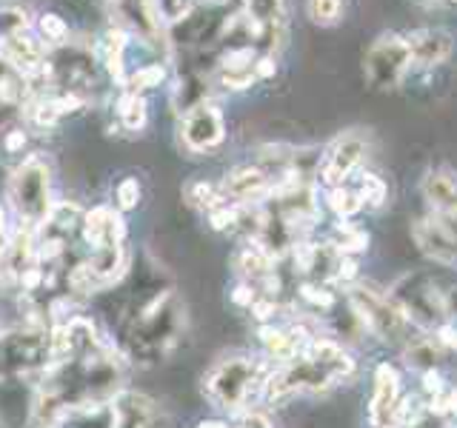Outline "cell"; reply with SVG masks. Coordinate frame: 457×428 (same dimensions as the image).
<instances>
[{"label": "cell", "instance_id": "obj_1", "mask_svg": "<svg viewBox=\"0 0 457 428\" xmlns=\"http://www.w3.org/2000/svg\"><path fill=\"white\" fill-rule=\"evenodd\" d=\"M180 325H183V309L178 303V297L171 292L157 294L129 323L123 349L135 363H157L161 357H166L175 349Z\"/></svg>", "mask_w": 457, "mask_h": 428}, {"label": "cell", "instance_id": "obj_2", "mask_svg": "<svg viewBox=\"0 0 457 428\" xmlns=\"http://www.w3.org/2000/svg\"><path fill=\"white\" fill-rule=\"evenodd\" d=\"M266 380L269 377L263 374V366L252 357H226V360L214 363L204 377V394L212 406L237 411L249 403L257 389H263Z\"/></svg>", "mask_w": 457, "mask_h": 428}, {"label": "cell", "instance_id": "obj_3", "mask_svg": "<svg viewBox=\"0 0 457 428\" xmlns=\"http://www.w3.org/2000/svg\"><path fill=\"white\" fill-rule=\"evenodd\" d=\"M392 300L414 325H423V328H435V325L440 328L443 320L452 317L449 294L443 292L440 283L432 275H426V271L397 280Z\"/></svg>", "mask_w": 457, "mask_h": 428}, {"label": "cell", "instance_id": "obj_4", "mask_svg": "<svg viewBox=\"0 0 457 428\" xmlns=\"http://www.w3.org/2000/svg\"><path fill=\"white\" fill-rule=\"evenodd\" d=\"M349 306L354 311V317L361 320L371 334L386 340V342H411V320L406 317L395 300L383 297L375 289L366 285H354L349 292Z\"/></svg>", "mask_w": 457, "mask_h": 428}, {"label": "cell", "instance_id": "obj_5", "mask_svg": "<svg viewBox=\"0 0 457 428\" xmlns=\"http://www.w3.org/2000/svg\"><path fill=\"white\" fill-rule=\"evenodd\" d=\"M9 197L14 211L26 220L29 228L43 226L49 218L52 200H49V169L40 157H26V160L14 169L9 183Z\"/></svg>", "mask_w": 457, "mask_h": 428}, {"label": "cell", "instance_id": "obj_6", "mask_svg": "<svg viewBox=\"0 0 457 428\" xmlns=\"http://www.w3.org/2000/svg\"><path fill=\"white\" fill-rule=\"evenodd\" d=\"M49 360H52L49 334L32 332V328L0 334V377L26 374V371L46 366Z\"/></svg>", "mask_w": 457, "mask_h": 428}, {"label": "cell", "instance_id": "obj_7", "mask_svg": "<svg viewBox=\"0 0 457 428\" xmlns=\"http://www.w3.org/2000/svg\"><path fill=\"white\" fill-rule=\"evenodd\" d=\"M411 63L406 37L383 35L366 54V80L378 89H392Z\"/></svg>", "mask_w": 457, "mask_h": 428}, {"label": "cell", "instance_id": "obj_8", "mask_svg": "<svg viewBox=\"0 0 457 428\" xmlns=\"http://www.w3.org/2000/svg\"><path fill=\"white\" fill-rule=\"evenodd\" d=\"M112 428H161L163 411L152 397L140 391H118L109 399Z\"/></svg>", "mask_w": 457, "mask_h": 428}, {"label": "cell", "instance_id": "obj_9", "mask_svg": "<svg viewBox=\"0 0 457 428\" xmlns=\"http://www.w3.org/2000/svg\"><path fill=\"white\" fill-rule=\"evenodd\" d=\"M183 140L192 152H209L223 140V118L212 103H197L183 118Z\"/></svg>", "mask_w": 457, "mask_h": 428}, {"label": "cell", "instance_id": "obj_10", "mask_svg": "<svg viewBox=\"0 0 457 428\" xmlns=\"http://www.w3.org/2000/svg\"><path fill=\"white\" fill-rule=\"evenodd\" d=\"M366 154V140L361 135H343L332 143V149L326 152V160L320 166V180L326 185H340L352 171L357 169V163L363 160Z\"/></svg>", "mask_w": 457, "mask_h": 428}, {"label": "cell", "instance_id": "obj_11", "mask_svg": "<svg viewBox=\"0 0 457 428\" xmlns=\"http://www.w3.org/2000/svg\"><path fill=\"white\" fill-rule=\"evenodd\" d=\"M37 263V246L32 240V228H21V232H14V237L9 243L0 246V280L4 283H18L23 280V275L29 268Z\"/></svg>", "mask_w": 457, "mask_h": 428}, {"label": "cell", "instance_id": "obj_12", "mask_svg": "<svg viewBox=\"0 0 457 428\" xmlns=\"http://www.w3.org/2000/svg\"><path fill=\"white\" fill-rule=\"evenodd\" d=\"M411 235L428 260H435L440 266L457 263V240L440 220H414Z\"/></svg>", "mask_w": 457, "mask_h": 428}, {"label": "cell", "instance_id": "obj_13", "mask_svg": "<svg viewBox=\"0 0 457 428\" xmlns=\"http://www.w3.org/2000/svg\"><path fill=\"white\" fill-rule=\"evenodd\" d=\"M397 394H400V377L389 363H380L375 371V397L369 406V420L375 428L395 425V408H397Z\"/></svg>", "mask_w": 457, "mask_h": 428}, {"label": "cell", "instance_id": "obj_14", "mask_svg": "<svg viewBox=\"0 0 457 428\" xmlns=\"http://www.w3.org/2000/svg\"><path fill=\"white\" fill-rule=\"evenodd\" d=\"M275 185H271L269 171L261 166H240L232 175H226L223 180V200H235V203H249V200H257L269 194Z\"/></svg>", "mask_w": 457, "mask_h": 428}, {"label": "cell", "instance_id": "obj_15", "mask_svg": "<svg viewBox=\"0 0 457 428\" xmlns=\"http://www.w3.org/2000/svg\"><path fill=\"white\" fill-rule=\"evenodd\" d=\"M406 43L411 52V63H423V66L443 63L452 52V37L443 29H420V32L409 35Z\"/></svg>", "mask_w": 457, "mask_h": 428}, {"label": "cell", "instance_id": "obj_16", "mask_svg": "<svg viewBox=\"0 0 457 428\" xmlns=\"http://www.w3.org/2000/svg\"><path fill=\"white\" fill-rule=\"evenodd\" d=\"M0 63H9L14 69L26 71V75H32V71H46L40 46L32 37H23V35L0 37Z\"/></svg>", "mask_w": 457, "mask_h": 428}, {"label": "cell", "instance_id": "obj_17", "mask_svg": "<svg viewBox=\"0 0 457 428\" xmlns=\"http://www.w3.org/2000/svg\"><path fill=\"white\" fill-rule=\"evenodd\" d=\"M95 280L100 283V289L109 283H114L126 268V254H123V243H106V246L92 249V257L86 260Z\"/></svg>", "mask_w": 457, "mask_h": 428}, {"label": "cell", "instance_id": "obj_18", "mask_svg": "<svg viewBox=\"0 0 457 428\" xmlns=\"http://www.w3.org/2000/svg\"><path fill=\"white\" fill-rule=\"evenodd\" d=\"M237 268L249 277H266L275 271V257L257 246V243H249V246L237 251Z\"/></svg>", "mask_w": 457, "mask_h": 428}, {"label": "cell", "instance_id": "obj_19", "mask_svg": "<svg viewBox=\"0 0 457 428\" xmlns=\"http://www.w3.org/2000/svg\"><path fill=\"white\" fill-rule=\"evenodd\" d=\"M123 54H126V35L120 29H109L100 37V61L109 69V75L120 78L123 75Z\"/></svg>", "mask_w": 457, "mask_h": 428}, {"label": "cell", "instance_id": "obj_20", "mask_svg": "<svg viewBox=\"0 0 457 428\" xmlns=\"http://www.w3.org/2000/svg\"><path fill=\"white\" fill-rule=\"evenodd\" d=\"M118 118H120L123 128H129V132H140V128L146 126V103H143V97L135 95V92H129L120 100Z\"/></svg>", "mask_w": 457, "mask_h": 428}, {"label": "cell", "instance_id": "obj_21", "mask_svg": "<svg viewBox=\"0 0 457 428\" xmlns=\"http://www.w3.org/2000/svg\"><path fill=\"white\" fill-rule=\"evenodd\" d=\"M440 354H443L440 351V340H435V337H418V340H411L409 349H406L409 363L420 366V368L435 366L440 360Z\"/></svg>", "mask_w": 457, "mask_h": 428}, {"label": "cell", "instance_id": "obj_22", "mask_svg": "<svg viewBox=\"0 0 457 428\" xmlns=\"http://www.w3.org/2000/svg\"><path fill=\"white\" fill-rule=\"evenodd\" d=\"M183 194H186V203H189V206L209 209V211H212L214 206H220L218 200H223V197H218V189H214V185L206 183V180H192V183H186Z\"/></svg>", "mask_w": 457, "mask_h": 428}, {"label": "cell", "instance_id": "obj_23", "mask_svg": "<svg viewBox=\"0 0 457 428\" xmlns=\"http://www.w3.org/2000/svg\"><path fill=\"white\" fill-rule=\"evenodd\" d=\"M328 206H332V211L337 214V218H352L354 211H361L363 200H361V194L343 189V185H335V189L328 192Z\"/></svg>", "mask_w": 457, "mask_h": 428}, {"label": "cell", "instance_id": "obj_24", "mask_svg": "<svg viewBox=\"0 0 457 428\" xmlns=\"http://www.w3.org/2000/svg\"><path fill=\"white\" fill-rule=\"evenodd\" d=\"M140 180L137 177H123L118 185H114V203H118L120 211H132L140 203Z\"/></svg>", "mask_w": 457, "mask_h": 428}, {"label": "cell", "instance_id": "obj_25", "mask_svg": "<svg viewBox=\"0 0 457 428\" xmlns=\"http://www.w3.org/2000/svg\"><path fill=\"white\" fill-rule=\"evenodd\" d=\"M309 9V18L320 26H332L340 18V9H343V0H309L306 4Z\"/></svg>", "mask_w": 457, "mask_h": 428}, {"label": "cell", "instance_id": "obj_26", "mask_svg": "<svg viewBox=\"0 0 457 428\" xmlns=\"http://www.w3.org/2000/svg\"><path fill=\"white\" fill-rule=\"evenodd\" d=\"M163 80V66L154 63V66H146V69H137V75H132L129 80V92H140V89H154V86H161Z\"/></svg>", "mask_w": 457, "mask_h": 428}, {"label": "cell", "instance_id": "obj_27", "mask_svg": "<svg viewBox=\"0 0 457 428\" xmlns=\"http://www.w3.org/2000/svg\"><path fill=\"white\" fill-rule=\"evenodd\" d=\"M361 200L363 203H369L371 209H378L383 206V200H386V183L375 175H363L361 177Z\"/></svg>", "mask_w": 457, "mask_h": 428}, {"label": "cell", "instance_id": "obj_28", "mask_svg": "<svg viewBox=\"0 0 457 428\" xmlns=\"http://www.w3.org/2000/svg\"><path fill=\"white\" fill-rule=\"evenodd\" d=\"M26 29V12L21 9H0V35H21Z\"/></svg>", "mask_w": 457, "mask_h": 428}, {"label": "cell", "instance_id": "obj_29", "mask_svg": "<svg viewBox=\"0 0 457 428\" xmlns=\"http://www.w3.org/2000/svg\"><path fill=\"white\" fill-rule=\"evenodd\" d=\"M40 32H43V37H46V40L61 43L69 35V26H66V21L61 18V14H43V18H40Z\"/></svg>", "mask_w": 457, "mask_h": 428}, {"label": "cell", "instance_id": "obj_30", "mask_svg": "<svg viewBox=\"0 0 457 428\" xmlns=\"http://www.w3.org/2000/svg\"><path fill=\"white\" fill-rule=\"evenodd\" d=\"M32 118L37 126H54L63 118V111L57 109V100H37V103L32 106Z\"/></svg>", "mask_w": 457, "mask_h": 428}, {"label": "cell", "instance_id": "obj_31", "mask_svg": "<svg viewBox=\"0 0 457 428\" xmlns=\"http://www.w3.org/2000/svg\"><path fill=\"white\" fill-rule=\"evenodd\" d=\"M300 297H303L306 303L314 306V309H332V303H335V297L328 294L326 289H320L318 283H303V285H300Z\"/></svg>", "mask_w": 457, "mask_h": 428}, {"label": "cell", "instance_id": "obj_32", "mask_svg": "<svg viewBox=\"0 0 457 428\" xmlns=\"http://www.w3.org/2000/svg\"><path fill=\"white\" fill-rule=\"evenodd\" d=\"M23 146H26L23 128H9V132L4 135V149H6L9 154H18V152H23Z\"/></svg>", "mask_w": 457, "mask_h": 428}, {"label": "cell", "instance_id": "obj_33", "mask_svg": "<svg viewBox=\"0 0 457 428\" xmlns=\"http://www.w3.org/2000/svg\"><path fill=\"white\" fill-rule=\"evenodd\" d=\"M249 309L254 311V317H261V320L271 317V314H275V311H278V306H275V300H254V303H252Z\"/></svg>", "mask_w": 457, "mask_h": 428}, {"label": "cell", "instance_id": "obj_34", "mask_svg": "<svg viewBox=\"0 0 457 428\" xmlns=\"http://www.w3.org/2000/svg\"><path fill=\"white\" fill-rule=\"evenodd\" d=\"M232 300H235L237 306H252L257 297H254V289H249V285H237L235 294H232Z\"/></svg>", "mask_w": 457, "mask_h": 428}, {"label": "cell", "instance_id": "obj_35", "mask_svg": "<svg viewBox=\"0 0 457 428\" xmlns=\"http://www.w3.org/2000/svg\"><path fill=\"white\" fill-rule=\"evenodd\" d=\"M235 428H271V425H269V420L263 417V414H249V417L243 420L240 425H235Z\"/></svg>", "mask_w": 457, "mask_h": 428}, {"label": "cell", "instance_id": "obj_36", "mask_svg": "<svg viewBox=\"0 0 457 428\" xmlns=\"http://www.w3.org/2000/svg\"><path fill=\"white\" fill-rule=\"evenodd\" d=\"M254 75H257V78H269V75H275V63H271L269 57H263L261 63H254Z\"/></svg>", "mask_w": 457, "mask_h": 428}, {"label": "cell", "instance_id": "obj_37", "mask_svg": "<svg viewBox=\"0 0 457 428\" xmlns=\"http://www.w3.org/2000/svg\"><path fill=\"white\" fill-rule=\"evenodd\" d=\"M423 380H426V391H435V394L440 391V377L435 374L432 368L426 371V374H423Z\"/></svg>", "mask_w": 457, "mask_h": 428}, {"label": "cell", "instance_id": "obj_38", "mask_svg": "<svg viewBox=\"0 0 457 428\" xmlns=\"http://www.w3.org/2000/svg\"><path fill=\"white\" fill-rule=\"evenodd\" d=\"M197 428H226V425L220 420H200Z\"/></svg>", "mask_w": 457, "mask_h": 428}, {"label": "cell", "instance_id": "obj_39", "mask_svg": "<svg viewBox=\"0 0 457 428\" xmlns=\"http://www.w3.org/2000/svg\"><path fill=\"white\" fill-rule=\"evenodd\" d=\"M4 232H6V223H4V211H0V246H4Z\"/></svg>", "mask_w": 457, "mask_h": 428}, {"label": "cell", "instance_id": "obj_40", "mask_svg": "<svg viewBox=\"0 0 457 428\" xmlns=\"http://www.w3.org/2000/svg\"><path fill=\"white\" fill-rule=\"evenodd\" d=\"M386 428H397V425H386Z\"/></svg>", "mask_w": 457, "mask_h": 428}]
</instances>
